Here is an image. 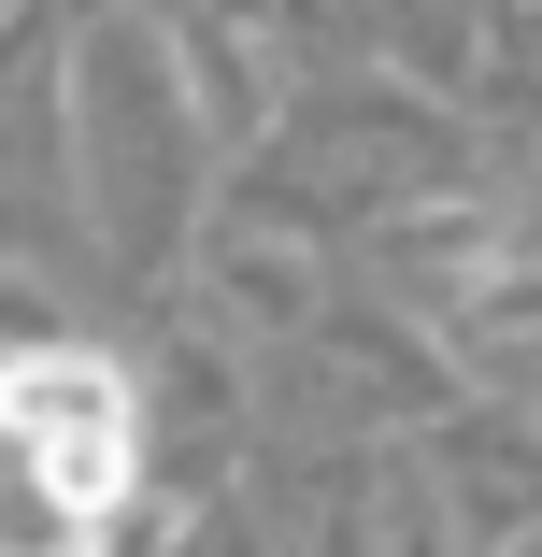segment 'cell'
<instances>
[{
  "instance_id": "obj_1",
  "label": "cell",
  "mask_w": 542,
  "mask_h": 557,
  "mask_svg": "<svg viewBox=\"0 0 542 557\" xmlns=\"http://www.w3.org/2000/svg\"><path fill=\"white\" fill-rule=\"evenodd\" d=\"M0 443H15V472L43 486L58 529H100L143 472V414H129L115 358H86V344H15L0 358Z\"/></svg>"
}]
</instances>
